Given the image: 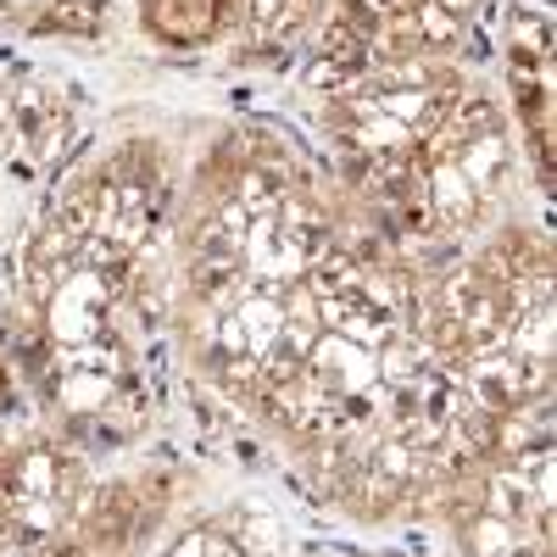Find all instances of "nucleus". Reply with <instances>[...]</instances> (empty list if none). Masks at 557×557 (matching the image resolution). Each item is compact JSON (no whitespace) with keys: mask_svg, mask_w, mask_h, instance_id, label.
Segmentation results:
<instances>
[{"mask_svg":"<svg viewBox=\"0 0 557 557\" xmlns=\"http://www.w3.org/2000/svg\"><path fill=\"white\" fill-rule=\"evenodd\" d=\"M502 351L519 357V362H552V301H541V307H530L524 318L507 323Z\"/></svg>","mask_w":557,"mask_h":557,"instance_id":"obj_7","label":"nucleus"},{"mask_svg":"<svg viewBox=\"0 0 557 557\" xmlns=\"http://www.w3.org/2000/svg\"><path fill=\"white\" fill-rule=\"evenodd\" d=\"M485 513L519 524V530H530V519L541 513V502H535V491H530V480H524L519 462H502V469L485 474Z\"/></svg>","mask_w":557,"mask_h":557,"instance_id":"obj_4","label":"nucleus"},{"mask_svg":"<svg viewBox=\"0 0 557 557\" xmlns=\"http://www.w3.org/2000/svg\"><path fill=\"white\" fill-rule=\"evenodd\" d=\"M462 385H469L491 412H513V407H524L519 357H507L502 346H496V351H469V357H462Z\"/></svg>","mask_w":557,"mask_h":557,"instance_id":"obj_2","label":"nucleus"},{"mask_svg":"<svg viewBox=\"0 0 557 557\" xmlns=\"http://www.w3.org/2000/svg\"><path fill=\"white\" fill-rule=\"evenodd\" d=\"M235 546L246 557H290V535H285V524H278V513H246Z\"/></svg>","mask_w":557,"mask_h":557,"instance_id":"obj_10","label":"nucleus"},{"mask_svg":"<svg viewBox=\"0 0 557 557\" xmlns=\"http://www.w3.org/2000/svg\"><path fill=\"white\" fill-rule=\"evenodd\" d=\"M451 162H457L462 178H469V190H474L480 201H491V196H502V184H507V168H513V146H507L502 128H491V134L462 139Z\"/></svg>","mask_w":557,"mask_h":557,"instance_id":"obj_3","label":"nucleus"},{"mask_svg":"<svg viewBox=\"0 0 557 557\" xmlns=\"http://www.w3.org/2000/svg\"><path fill=\"white\" fill-rule=\"evenodd\" d=\"M301 89H312V96H346L351 73H346L341 62H330V57H312V62L301 67Z\"/></svg>","mask_w":557,"mask_h":557,"instance_id":"obj_13","label":"nucleus"},{"mask_svg":"<svg viewBox=\"0 0 557 557\" xmlns=\"http://www.w3.org/2000/svg\"><path fill=\"white\" fill-rule=\"evenodd\" d=\"M78 7H84L89 17H101V12H107V0H78Z\"/></svg>","mask_w":557,"mask_h":557,"instance_id":"obj_18","label":"nucleus"},{"mask_svg":"<svg viewBox=\"0 0 557 557\" xmlns=\"http://www.w3.org/2000/svg\"><path fill=\"white\" fill-rule=\"evenodd\" d=\"M223 546H228V541H218V535H207V530H190V535L178 541V552H173V557H218Z\"/></svg>","mask_w":557,"mask_h":557,"instance_id":"obj_15","label":"nucleus"},{"mask_svg":"<svg viewBox=\"0 0 557 557\" xmlns=\"http://www.w3.org/2000/svg\"><path fill=\"white\" fill-rule=\"evenodd\" d=\"M23 491L28 496H57V462H51V451H28L23 457Z\"/></svg>","mask_w":557,"mask_h":557,"instance_id":"obj_14","label":"nucleus"},{"mask_svg":"<svg viewBox=\"0 0 557 557\" xmlns=\"http://www.w3.org/2000/svg\"><path fill=\"white\" fill-rule=\"evenodd\" d=\"M435 7H446L451 17H462V23H469V17H474V12L485 7V0H435Z\"/></svg>","mask_w":557,"mask_h":557,"instance_id":"obj_17","label":"nucleus"},{"mask_svg":"<svg viewBox=\"0 0 557 557\" xmlns=\"http://www.w3.org/2000/svg\"><path fill=\"white\" fill-rule=\"evenodd\" d=\"M12 7H34V0H12Z\"/></svg>","mask_w":557,"mask_h":557,"instance_id":"obj_19","label":"nucleus"},{"mask_svg":"<svg viewBox=\"0 0 557 557\" xmlns=\"http://www.w3.org/2000/svg\"><path fill=\"white\" fill-rule=\"evenodd\" d=\"M412 17H418V39H424V51H451L457 34H462V17H451L446 7H435V0H412Z\"/></svg>","mask_w":557,"mask_h":557,"instance_id":"obj_12","label":"nucleus"},{"mask_svg":"<svg viewBox=\"0 0 557 557\" xmlns=\"http://www.w3.org/2000/svg\"><path fill=\"white\" fill-rule=\"evenodd\" d=\"M507 39H513L519 62H546L552 57V12H535V7H513V17H507Z\"/></svg>","mask_w":557,"mask_h":557,"instance_id":"obj_8","label":"nucleus"},{"mask_svg":"<svg viewBox=\"0 0 557 557\" xmlns=\"http://www.w3.org/2000/svg\"><path fill=\"white\" fill-rule=\"evenodd\" d=\"M346 139H351L362 157H407L412 151V128H401L385 112H368V117L346 123Z\"/></svg>","mask_w":557,"mask_h":557,"instance_id":"obj_6","label":"nucleus"},{"mask_svg":"<svg viewBox=\"0 0 557 557\" xmlns=\"http://www.w3.org/2000/svg\"><path fill=\"white\" fill-rule=\"evenodd\" d=\"M285 196H290V173L278 168V162H257V168H246L235 178V201L251 218H273L278 207H285Z\"/></svg>","mask_w":557,"mask_h":557,"instance_id":"obj_5","label":"nucleus"},{"mask_svg":"<svg viewBox=\"0 0 557 557\" xmlns=\"http://www.w3.org/2000/svg\"><path fill=\"white\" fill-rule=\"evenodd\" d=\"M246 12H251V23H257V28H273V23H278V12H285V0H246Z\"/></svg>","mask_w":557,"mask_h":557,"instance_id":"obj_16","label":"nucleus"},{"mask_svg":"<svg viewBox=\"0 0 557 557\" xmlns=\"http://www.w3.org/2000/svg\"><path fill=\"white\" fill-rule=\"evenodd\" d=\"M424 207H430L441 235H469L474 218H480V196L469 190V178L457 173V162H430V173H424Z\"/></svg>","mask_w":557,"mask_h":557,"instance_id":"obj_1","label":"nucleus"},{"mask_svg":"<svg viewBox=\"0 0 557 557\" xmlns=\"http://www.w3.org/2000/svg\"><path fill=\"white\" fill-rule=\"evenodd\" d=\"M396 330H401V318H396V312H385V307H368V301L357 296L351 318L341 323V341H351V346H362V351H380Z\"/></svg>","mask_w":557,"mask_h":557,"instance_id":"obj_9","label":"nucleus"},{"mask_svg":"<svg viewBox=\"0 0 557 557\" xmlns=\"http://www.w3.org/2000/svg\"><path fill=\"white\" fill-rule=\"evenodd\" d=\"M519 524H507V519H496V513H480L469 530H462V541H469V552L474 557H507V552H513L519 546Z\"/></svg>","mask_w":557,"mask_h":557,"instance_id":"obj_11","label":"nucleus"}]
</instances>
